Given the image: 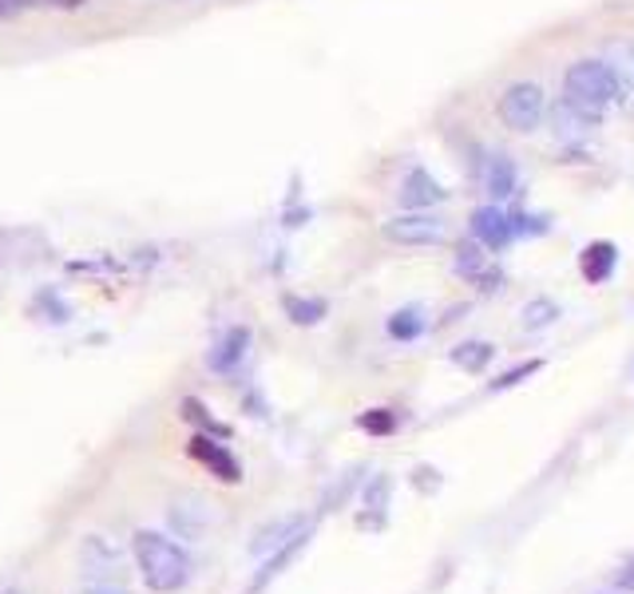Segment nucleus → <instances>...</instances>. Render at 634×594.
<instances>
[{"label":"nucleus","instance_id":"nucleus-1","mask_svg":"<svg viewBox=\"0 0 634 594\" xmlns=\"http://www.w3.org/2000/svg\"><path fill=\"white\" fill-rule=\"evenodd\" d=\"M131 551H136V567L143 575V583L159 594H175L190 583V558L179 543H171L159 532H136L131 539Z\"/></svg>","mask_w":634,"mask_h":594},{"label":"nucleus","instance_id":"nucleus-2","mask_svg":"<svg viewBox=\"0 0 634 594\" xmlns=\"http://www.w3.org/2000/svg\"><path fill=\"white\" fill-rule=\"evenodd\" d=\"M563 96H571L575 103L603 116L611 103H618L626 96V83L618 80V72L607 60H575L563 72Z\"/></svg>","mask_w":634,"mask_h":594},{"label":"nucleus","instance_id":"nucleus-3","mask_svg":"<svg viewBox=\"0 0 634 594\" xmlns=\"http://www.w3.org/2000/svg\"><path fill=\"white\" fill-rule=\"evenodd\" d=\"M496 116H499V123L512 127V131H519V136H532L535 127L544 123V116H547V91L535 80L507 83V88L499 91Z\"/></svg>","mask_w":634,"mask_h":594},{"label":"nucleus","instance_id":"nucleus-4","mask_svg":"<svg viewBox=\"0 0 634 594\" xmlns=\"http://www.w3.org/2000/svg\"><path fill=\"white\" fill-rule=\"evenodd\" d=\"M385 238L397 246H440L448 238V226L428 210H408V215L385 222Z\"/></svg>","mask_w":634,"mask_h":594},{"label":"nucleus","instance_id":"nucleus-5","mask_svg":"<svg viewBox=\"0 0 634 594\" xmlns=\"http://www.w3.org/2000/svg\"><path fill=\"white\" fill-rule=\"evenodd\" d=\"M48 254V242L40 230L32 226H4L0 230V274L24 270L32 261H40Z\"/></svg>","mask_w":634,"mask_h":594},{"label":"nucleus","instance_id":"nucleus-6","mask_svg":"<svg viewBox=\"0 0 634 594\" xmlns=\"http://www.w3.org/2000/svg\"><path fill=\"white\" fill-rule=\"evenodd\" d=\"M456 274H460L468 286H476L481 294H496L499 286H504V270H499L496 261L484 254V246L476 242V246H460L456 250Z\"/></svg>","mask_w":634,"mask_h":594},{"label":"nucleus","instance_id":"nucleus-7","mask_svg":"<svg viewBox=\"0 0 634 594\" xmlns=\"http://www.w3.org/2000/svg\"><path fill=\"white\" fill-rule=\"evenodd\" d=\"M397 198L405 210H433V207H440V202H448V190L433 179V171L413 167V171L405 175V182H400Z\"/></svg>","mask_w":634,"mask_h":594},{"label":"nucleus","instance_id":"nucleus-8","mask_svg":"<svg viewBox=\"0 0 634 594\" xmlns=\"http://www.w3.org/2000/svg\"><path fill=\"white\" fill-rule=\"evenodd\" d=\"M472 238L484 246V250H504L512 242V215H504L499 207H481L472 210Z\"/></svg>","mask_w":634,"mask_h":594},{"label":"nucleus","instance_id":"nucleus-9","mask_svg":"<svg viewBox=\"0 0 634 594\" xmlns=\"http://www.w3.org/2000/svg\"><path fill=\"white\" fill-rule=\"evenodd\" d=\"M552 119H555V131H559L563 139H583V136H591L598 127V111H591V108H583V103H575L571 96H559L552 103Z\"/></svg>","mask_w":634,"mask_h":594},{"label":"nucleus","instance_id":"nucleus-10","mask_svg":"<svg viewBox=\"0 0 634 594\" xmlns=\"http://www.w3.org/2000/svg\"><path fill=\"white\" fill-rule=\"evenodd\" d=\"M80 563L88 575H96V583H103V578H116L119 575V551L111 547L103 535H91L88 543H83L80 551Z\"/></svg>","mask_w":634,"mask_h":594},{"label":"nucleus","instance_id":"nucleus-11","mask_svg":"<svg viewBox=\"0 0 634 594\" xmlns=\"http://www.w3.org/2000/svg\"><path fill=\"white\" fill-rule=\"evenodd\" d=\"M484 190H488L496 202H504V198L516 195V190H519L516 162L507 159V155H492V159L484 162Z\"/></svg>","mask_w":634,"mask_h":594},{"label":"nucleus","instance_id":"nucleus-12","mask_svg":"<svg viewBox=\"0 0 634 594\" xmlns=\"http://www.w3.org/2000/svg\"><path fill=\"white\" fill-rule=\"evenodd\" d=\"M615 261H618L615 242H591L587 250L579 254V270L591 286H598V281H607L611 274H615Z\"/></svg>","mask_w":634,"mask_h":594},{"label":"nucleus","instance_id":"nucleus-13","mask_svg":"<svg viewBox=\"0 0 634 594\" xmlns=\"http://www.w3.org/2000/svg\"><path fill=\"white\" fill-rule=\"evenodd\" d=\"M190 456L202 459V464H207L218 479H230V484L238 479V464L230 459V452L218 448V444H210L207 436H195V440H190Z\"/></svg>","mask_w":634,"mask_h":594},{"label":"nucleus","instance_id":"nucleus-14","mask_svg":"<svg viewBox=\"0 0 634 594\" xmlns=\"http://www.w3.org/2000/svg\"><path fill=\"white\" fill-rule=\"evenodd\" d=\"M246 349H250V334H246L242 325L238 329H230L222 341H218V349H215V357H210V365H215L218 373H230V369H238L242 365V357H246Z\"/></svg>","mask_w":634,"mask_h":594},{"label":"nucleus","instance_id":"nucleus-15","mask_svg":"<svg viewBox=\"0 0 634 594\" xmlns=\"http://www.w3.org/2000/svg\"><path fill=\"white\" fill-rule=\"evenodd\" d=\"M453 365L456 369H464V373H484V365H488L492 357H496V349H492L488 341H460L453 353Z\"/></svg>","mask_w":634,"mask_h":594},{"label":"nucleus","instance_id":"nucleus-16","mask_svg":"<svg viewBox=\"0 0 634 594\" xmlns=\"http://www.w3.org/2000/svg\"><path fill=\"white\" fill-rule=\"evenodd\" d=\"M607 63L626 83V96H634V40H611L607 44Z\"/></svg>","mask_w":634,"mask_h":594},{"label":"nucleus","instance_id":"nucleus-17","mask_svg":"<svg viewBox=\"0 0 634 594\" xmlns=\"http://www.w3.org/2000/svg\"><path fill=\"white\" fill-rule=\"evenodd\" d=\"M420 334H425V314L420 309H400V314L389 317V337H397V341H413Z\"/></svg>","mask_w":634,"mask_h":594},{"label":"nucleus","instance_id":"nucleus-18","mask_svg":"<svg viewBox=\"0 0 634 594\" xmlns=\"http://www.w3.org/2000/svg\"><path fill=\"white\" fill-rule=\"evenodd\" d=\"M286 314L298 325H314L326 317V301H317V297H286Z\"/></svg>","mask_w":634,"mask_h":594},{"label":"nucleus","instance_id":"nucleus-19","mask_svg":"<svg viewBox=\"0 0 634 594\" xmlns=\"http://www.w3.org/2000/svg\"><path fill=\"white\" fill-rule=\"evenodd\" d=\"M555 317H559V306H555L552 297H535V301H527V306H524V325H527V329H544V325H552Z\"/></svg>","mask_w":634,"mask_h":594},{"label":"nucleus","instance_id":"nucleus-20","mask_svg":"<svg viewBox=\"0 0 634 594\" xmlns=\"http://www.w3.org/2000/svg\"><path fill=\"white\" fill-rule=\"evenodd\" d=\"M552 222L539 215H527V210H512V235L516 238H535V235H547Z\"/></svg>","mask_w":634,"mask_h":594},{"label":"nucleus","instance_id":"nucleus-21","mask_svg":"<svg viewBox=\"0 0 634 594\" xmlns=\"http://www.w3.org/2000/svg\"><path fill=\"white\" fill-rule=\"evenodd\" d=\"M361 424L369 428V433H393V428H397V416L385 413V408H373V413L361 416Z\"/></svg>","mask_w":634,"mask_h":594},{"label":"nucleus","instance_id":"nucleus-22","mask_svg":"<svg viewBox=\"0 0 634 594\" xmlns=\"http://www.w3.org/2000/svg\"><path fill=\"white\" fill-rule=\"evenodd\" d=\"M532 373H539V360H527V365H519V369L504 373L499 380H492V388H512V385H519L524 377H532Z\"/></svg>","mask_w":634,"mask_h":594},{"label":"nucleus","instance_id":"nucleus-23","mask_svg":"<svg viewBox=\"0 0 634 594\" xmlns=\"http://www.w3.org/2000/svg\"><path fill=\"white\" fill-rule=\"evenodd\" d=\"M20 9H24V0H0V24H4V20H12V17H17Z\"/></svg>","mask_w":634,"mask_h":594},{"label":"nucleus","instance_id":"nucleus-24","mask_svg":"<svg viewBox=\"0 0 634 594\" xmlns=\"http://www.w3.org/2000/svg\"><path fill=\"white\" fill-rule=\"evenodd\" d=\"M83 594H123V591H119L116 583H96V586H88Z\"/></svg>","mask_w":634,"mask_h":594},{"label":"nucleus","instance_id":"nucleus-25","mask_svg":"<svg viewBox=\"0 0 634 594\" xmlns=\"http://www.w3.org/2000/svg\"><path fill=\"white\" fill-rule=\"evenodd\" d=\"M618 586H626V591H634V563H631V567H623V575H618Z\"/></svg>","mask_w":634,"mask_h":594},{"label":"nucleus","instance_id":"nucleus-26","mask_svg":"<svg viewBox=\"0 0 634 594\" xmlns=\"http://www.w3.org/2000/svg\"><path fill=\"white\" fill-rule=\"evenodd\" d=\"M48 4H56V9H80L83 0H48Z\"/></svg>","mask_w":634,"mask_h":594}]
</instances>
